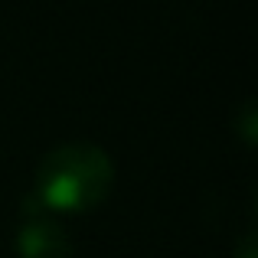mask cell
I'll use <instances>...</instances> for the list:
<instances>
[{"mask_svg": "<svg viewBox=\"0 0 258 258\" xmlns=\"http://www.w3.org/2000/svg\"><path fill=\"white\" fill-rule=\"evenodd\" d=\"M13 248H17V258H72L76 255L62 222L33 193L23 196V219H20Z\"/></svg>", "mask_w": 258, "mask_h": 258, "instance_id": "obj_2", "label": "cell"}, {"mask_svg": "<svg viewBox=\"0 0 258 258\" xmlns=\"http://www.w3.org/2000/svg\"><path fill=\"white\" fill-rule=\"evenodd\" d=\"M114 160L105 147L69 141L39 160L30 193L52 216H85L105 206L114 189Z\"/></svg>", "mask_w": 258, "mask_h": 258, "instance_id": "obj_1", "label": "cell"}, {"mask_svg": "<svg viewBox=\"0 0 258 258\" xmlns=\"http://www.w3.org/2000/svg\"><path fill=\"white\" fill-rule=\"evenodd\" d=\"M232 258H258V245H255V232L252 229L239 235V242L232 245Z\"/></svg>", "mask_w": 258, "mask_h": 258, "instance_id": "obj_4", "label": "cell"}, {"mask_svg": "<svg viewBox=\"0 0 258 258\" xmlns=\"http://www.w3.org/2000/svg\"><path fill=\"white\" fill-rule=\"evenodd\" d=\"M232 127H235V134H239V138L245 141V147H255L258 114H255V105H252V101H245V105L239 108V114H235V118H232Z\"/></svg>", "mask_w": 258, "mask_h": 258, "instance_id": "obj_3", "label": "cell"}]
</instances>
